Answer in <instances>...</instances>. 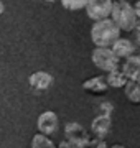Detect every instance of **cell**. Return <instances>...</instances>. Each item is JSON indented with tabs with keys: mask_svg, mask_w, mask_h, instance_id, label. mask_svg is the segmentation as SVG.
Listing matches in <instances>:
<instances>
[{
	"mask_svg": "<svg viewBox=\"0 0 140 148\" xmlns=\"http://www.w3.org/2000/svg\"><path fill=\"white\" fill-rule=\"evenodd\" d=\"M110 18H112L120 32H132L135 30L137 25V15H135L134 7L130 5L127 0H115L112 2V12H110Z\"/></svg>",
	"mask_w": 140,
	"mask_h": 148,
	"instance_id": "2",
	"label": "cell"
},
{
	"mask_svg": "<svg viewBox=\"0 0 140 148\" xmlns=\"http://www.w3.org/2000/svg\"><path fill=\"white\" fill-rule=\"evenodd\" d=\"M58 125H59L58 115L51 110L43 112L41 115L38 117V130L41 133H45V135H53V133H56Z\"/></svg>",
	"mask_w": 140,
	"mask_h": 148,
	"instance_id": "6",
	"label": "cell"
},
{
	"mask_svg": "<svg viewBox=\"0 0 140 148\" xmlns=\"http://www.w3.org/2000/svg\"><path fill=\"white\" fill-rule=\"evenodd\" d=\"M122 73L129 81H140V56L130 54L125 58V63L122 64Z\"/></svg>",
	"mask_w": 140,
	"mask_h": 148,
	"instance_id": "7",
	"label": "cell"
},
{
	"mask_svg": "<svg viewBox=\"0 0 140 148\" xmlns=\"http://www.w3.org/2000/svg\"><path fill=\"white\" fill-rule=\"evenodd\" d=\"M82 89L87 90V92H92V94H102L109 89L107 81H106V76H96V77H91L82 82Z\"/></svg>",
	"mask_w": 140,
	"mask_h": 148,
	"instance_id": "10",
	"label": "cell"
},
{
	"mask_svg": "<svg viewBox=\"0 0 140 148\" xmlns=\"http://www.w3.org/2000/svg\"><path fill=\"white\" fill-rule=\"evenodd\" d=\"M32 147L33 148H53L54 143L48 138V135H45V133L40 132L38 135H35V137H33Z\"/></svg>",
	"mask_w": 140,
	"mask_h": 148,
	"instance_id": "14",
	"label": "cell"
},
{
	"mask_svg": "<svg viewBox=\"0 0 140 148\" xmlns=\"http://www.w3.org/2000/svg\"><path fill=\"white\" fill-rule=\"evenodd\" d=\"M106 81H107V86L109 87H124L125 82H127V77H125V74L122 73V69H112V71H109L107 76H106Z\"/></svg>",
	"mask_w": 140,
	"mask_h": 148,
	"instance_id": "12",
	"label": "cell"
},
{
	"mask_svg": "<svg viewBox=\"0 0 140 148\" xmlns=\"http://www.w3.org/2000/svg\"><path fill=\"white\" fill-rule=\"evenodd\" d=\"M30 86L36 90H46L49 86L53 84V76L46 71H38V73H33L28 79Z\"/></svg>",
	"mask_w": 140,
	"mask_h": 148,
	"instance_id": "9",
	"label": "cell"
},
{
	"mask_svg": "<svg viewBox=\"0 0 140 148\" xmlns=\"http://www.w3.org/2000/svg\"><path fill=\"white\" fill-rule=\"evenodd\" d=\"M3 10H5V7H3V2H2V0H0V15H2V13H3Z\"/></svg>",
	"mask_w": 140,
	"mask_h": 148,
	"instance_id": "18",
	"label": "cell"
},
{
	"mask_svg": "<svg viewBox=\"0 0 140 148\" xmlns=\"http://www.w3.org/2000/svg\"><path fill=\"white\" fill-rule=\"evenodd\" d=\"M135 28H139V32H140V25H139V21H137V25H135Z\"/></svg>",
	"mask_w": 140,
	"mask_h": 148,
	"instance_id": "19",
	"label": "cell"
},
{
	"mask_svg": "<svg viewBox=\"0 0 140 148\" xmlns=\"http://www.w3.org/2000/svg\"><path fill=\"white\" fill-rule=\"evenodd\" d=\"M45 2H54V0H45Z\"/></svg>",
	"mask_w": 140,
	"mask_h": 148,
	"instance_id": "20",
	"label": "cell"
},
{
	"mask_svg": "<svg viewBox=\"0 0 140 148\" xmlns=\"http://www.w3.org/2000/svg\"><path fill=\"white\" fill-rule=\"evenodd\" d=\"M112 51L115 54H117L119 58L122 59V58H129L130 54H134L135 51V46H134V43L130 41V40H125V38H117L115 41L112 43Z\"/></svg>",
	"mask_w": 140,
	"mask_h": 148,
	"instance_id": "11",
	"label": "cell"
},
{
	"mask_svg": "<svg viewBox=\"0 0 140 148\" xmlns=\"http://www.w3.org/2000/svg\"><path fill=\"white\" fill-rule=\"evenodd\" d=\"M120 36V28L109 16L97 20L91 28V40L96 46H112V43Z\"/></svg>",
	"mask_w": 140,
	"mask_h": 148,
	"instance_id": "1",
	"label": "cell"
},
{
	"mask_svg": "<svg viewBox=\"0 0 140 148\" xmlns=\"http://www.w3.org/2000/svg\"><path fill=\"white\" fill-rule=\"evenodd\" d=\"M65 133L68 142L71 143V147H87V145H91V138H89V135L86 133V130L81 123H76V122L66 123Z\"/></svg>",
	"mask_w": 140,
	"mask_h": 148,
	"instance_id": "4",
	"label": "cell"
},
{
	"mask_svg": "<svg viewBox=\"0 0 140 148\" xmlns=\"http://www.w3.org/2000/svg\"><path fill=\"white\" fill-rule=\"evenodd\" d=\"M84 8H86L87 16L94 21L109 18L112 12V0H87Z\"/></svg>",
	"mask_w": 140,
	"mask_h": 148,
	"instance_id": "5",
	"label": "cell"
},
{
	"mask_svg": "<svg viewBox=\"0 0 140 148\" xmlns=\"http://www.w3.org/2000/svg\"><path fill=\"white\" fill-rule=\"evenodd\" d=\"M134 10H135V15H137V18L140 20V0L134 5Z\"/></svg>",
	"mask_w": 140,
	"mask_h": 148,
	"instance_id": "17",
	"label": "cell"
},
{
	"mask_svg": "<svg viewBox=\"0 0 140 148\" xmlns=\"http://www.w3.org/2000/svg\"><path fill=\"white\" fill-rule=\"evenodd\" d=\"M92 63L101 71L109 73V71L119 68L120 58L114 53L110 46H96V49L92 51Z\"/></svg>",
	"mask_w": 140,
	"mask_h": 148,
	"instance_id": "3",
	"label": "cell"
},
{
	"mask_svg": "<svg viewBox=\"0 0 140 148\" xmlns=\"http://www.w3.org/2000/svg\"><path fill=\"white\" fill-rule=\"evenodd\" d=\"M112 104H109V102H106V104H102V106L99 107V114H107V115H110V112H112Z\"/></svg>",
	"mask_w": 140,
	"mask_h": 148,
	"instance_id": "16",
	"label": "cell"
},
{
	"mask_svg": "<svg viewBox=\"0 0 140 148\" xmlns=\"http://www.w3.org/2000/svg\"><path fill=\"white\" fill-rule=\"evenodd\" d=\"M87 3V0H61V5L65 7L66 10H81L84 8Z\"/></svg>",
	"mask_w": 140,
	"mask_h": 148,
	"instance_id": "15",
	"label": "cell"
},
{
	"mask_svg": "<svg viewBox=\"0 0 140 148\" xmlns=\"http://www.w3.org/2000/svg\"><path fill=\"white\" fill-rule=\"evenodd\" d=\"M110 125H112L110 115H107V114H99L91 123L92 133H94L97 138H104L109 132H110Z\"/></svg>",
	"mask_w": 140,
	"mask_h": 148,
	"instance_id": "8",
	"label": "cell"
},
{
	"mask_svg": "<svg viewBox=\"0 0 140 148\" xmlns=\"http://www.w3.org/2000/svg\"><path fill=\"white\" fill-rule=\"evenodd\" d=\"M124 87L125 97L132 104H140V81H127Z\"/></svg>",
	"mask_w": 140,
	"mask_h": 148,
	"instance_id": "13",
	"label": "cell"
}]
</instances>
